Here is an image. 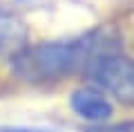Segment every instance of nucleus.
Segmentation results:
<instances>
[{
    "mask_svg": "<svg viewBox=\"0 0 134 132\" xmlns=\"http://www.w3.org/2000/svg\"><path fill=\"white\" fill-rule=\"evenodd\" d=\"M69 105L72 110L78 114L81 119L90 123H105L107 119L114 114V105L107 99V94L98 87H78V90L72 92L69 96Z\"/></svg>",
    "mask_w": 134,
    "mask_h": 132,
    "instance_id": "obj_3",
    "label": "nucleus"
},
{
    "mask_svg": "<svg viewBox=\"0 0 134 132\" xmlns=\"http://www.w3.org/2000/svg\"><path fill=\"white\" fill-rule=\"evenodd\" d=\"M85 132H134V121H121V123H98L87 128Z\"/></svg>",
    "mask_w": 134,
    "mask_h": 132,
    "instance_id": "obj_5",
    "label": "nucleus"
},
{
    "mask_svg": "<svg viewBox=\"0 0 134 132\" xmlns=\"http://www.w3.org/2000/svg\"><path fill=\"white\" fill-rule=\"evenodd\" d=\"M110 49H119V40L107 29H94L69 40L27 43L11 58V70L25 83L49 85L76 72H85L98 54Z\"/></svg>",
    "mask_w": 134,
    "mask_h": 132,
    "instance_id": "obj_1",
    "label": "nucleus"
},
{
    "mask_svg": "<svg viewBox=\"0 0 134 132\" xmlns=\"http://www.w3.org/2000/svg\"><path fill=\"white\" fill-rule=\"evenodd\" d=\"M0 132H58V130L36 128V125H0Z\"/></svg>",
    "mask_w": 134,
    "mask_h": 132,
    "instance_id": "obj_6",
    "label": "nucleus"
},
{
    "mask_svg": "<svg viewBox=\"0 0 134 132\" xmlns=\"http://www.w3.org/2000/svg\"><path fill=\"white\" fill-rule=\"evenodd\" d=\"M27 45V25L11 11H0V61H11Z\"/></svg>",
    "mask_w": 134,
    "mask_h": 132,
    "instance_id": "obj_4",
    "label": "nucleus"
},
{
    "mask_svg": "<svg viewBox=\"0 0 134 132\" xmlns=\"http://www.w3.org/2000/svg\"><path fill=\"white\" fill-rule=\"evenodd\" d=\"M83 74L94 83V87L114 96L119 103L134 105V58L121 54V49L98 54Z\"/></svg>",
    "mask_w": 134,
    "mask_h": 132,
    "instance_id": "obj_2",
    "label": "nucleus"
}]
</instances>
